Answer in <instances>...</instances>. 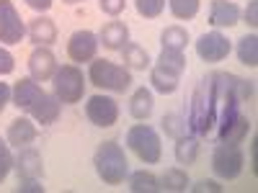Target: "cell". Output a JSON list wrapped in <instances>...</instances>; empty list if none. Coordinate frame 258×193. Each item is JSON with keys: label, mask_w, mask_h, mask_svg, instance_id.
<instances>
[{"label": "cell", "mask_w": 258, "mask_h": 193, "mask_svg": "<svg viewBox=\"0 0 258 193\" xmlns=\"http://www.w3.org/2000/svg\"><path fill=\"white\" fill-rule=\"evenodd\" d=\"M214 121H217V103H214V95H212V85L204 80V85H199L197 93H194V101H191V114H188V129L194 134H209Z\"/></svg>", "instance_id": "obj_1"}, {"label": "cell", "mask_w": 258, "mask_h": 193, "mask_svg": "<svg viewBox=\"0 0 258 193\" xmlns=\"http://www.w3.org/2000/svg\"><path fill=\"white\" fill-rule=\"evenodd\" d=\"M96 170H98L103 183H109V185L124 183V178L129 173V162H126L124 149L116 142H103L96 152Z\"/></svg>", "instance_id": "obj_2"}, {"label": "cell", "mask_w": 258, "mask_h": 193, "mask_svg": "<svg viewBox=\"0 0 258 193\" xmlns=\"http://www.w3.org/2000/svg\"><path fill=\"white\" fill-rule=\"evenodd\" d=\"M126 147L145 162V165H158L163 157V147H160V137L153 126L147 124H137L126 132Z\"/></svg>", "instance_id": "obj_3"}, {"label": "cell", "mask_w": 258, "mask_h": 193, "mask_svg": "<svg viewBox=\"0 0 258 193\" xmlns=\"http://www.w3.org/2000/svg\"><path fill=\"white\" fill-rule=\"evenodd\" d=\"M88 77L96 88L103 90H114V93H124L129 85H132V75L121 64H114L109 59H91V70Z\"/></svg>", "instance_id": "obj_4"}, {"label": "cell", "mask_w": 258, "mask_h": 193, "mask_svg": "<svg viewBox=\"0 0 258 193\" xmlns=\"http://www.w3.org/2000/svg\"><path fill=\"white\" fill-rule=\"evenodd\" d=\"M52 77H54V95L59 98V103H78L83 98L85 80L75 64H62L54 70Z\"/></svg>", "instance_id": "obj_5"}, {"label": "cell", "mask_w": 258, "mask_h": 193, "mask_svg": "<svg viewBox=\"0 0 258 193\" xmlns=\"http://www.w3.org/2000/svg\"><path fill=\"white\" fill-rule=\"evenodd\" d=\"M243 152H240V147L238 144H225L220 142L217 147H214V155H212V167H214V173H217L220 178L225 180H232V178H238L243 173Z\"/></svg>", "instance_id": "obj_6"}, {"label": "cell", "mask_w": 258, "mask_h": 193, "mask_svg": "<svg viewBox=\"0 0 258 193\" xmlns=\"http://www.w3.org/2000/svg\"><path fill=\"white\" fill-rule=\"evenodd\" d=\"M26 34V26L21 21L16 6L11 0H0V41L3 44H18Z\"/></svg>", "instance_id": "obj_7"}, {"label": "cell", "mask_w": 258, "mask_h": 193, "mask_svg": "<svg viewBox=\"0 0 258 193\" xmlns=\"http://www.w3.org/2000/svg\"><path fill=\"white\" fill-rule=\"evenodd\" d=\"M85 114H88L91 124H96L101 129H109L119 119V106L109 95H91L88 103H85Z\"/></svg>", "instance_id": "obj_8"}, {"label": "cell", "mask_w": 258, "mask_h": 193, "mask_svg": "<svg viewBox=\"0 0 258 193\" xmlns=\"http://www.w3.org/2000/svg\"><path fill=\"white\" fill-rule=\"evenodd\" d=\"M197 54L204 59V62H222L227 54H230V41L227 36H222L220 31H212V34H204L199 41H197Z\"/></svg>", "instance_id": "obj_9"}, {"label": "cell", "mask_w": 258, "mask_h": 193, "mask_svg": "<svg viewBox=\"0 0 258 193\" xmlns=\"http://www.w3.org/2000/svg\"><path fill=\"white\" fill-rule=\"evenodd\" d=\"M98 49V39L93 31H75L68 41V54L73 62H91Z\"/></svg>", "instance_id": "obj_10"}, {"label": "cell", "mask_w": 258, "mask_h": 193, "mask_svg": "<svg viewBox=\"0 0 258 193\" xmlns=\"http://www.w3.org/2000/svg\"><path fill=\"white\" fill-rule=\"evenodd\" d=\"M29 70H31V77L34 80H49L57 70V62H54V54L47 49V47H36L29 57Z\"/></svg>", "instance_id": "obj_11"}, {"label": "cell", "mask_w": 258, "mask_h": 193, "mask_svg": "<svg viewBox=\"0 0 258 193\" xmlns=\"http://www.w3.org/2000/svg\"><path fill=\"white\" fill-rule=\"evenodd\" d=\"M41 95H44V90L39 88V82L34 77H21L16 82V88H13V103L18 106V109H24V111H31L34 103Z\"/></svg>", "instance_id": "obj_12"}, {"label": "cell", "mask_w": 258, "mask_h": 193, "mask_svg": "<svg viewBox=\"0 0 258 193\" xmlns=\"http://www.w3.org/2000/svg\"><path fill=\"white\" fill-rule=\"evenodd\" d=\"M240 21V8L232 3V0H214L212 3V11H209V24L212 26H217V29H222V26H235Z\"/></svg>", "instance_id": "obj_13"}, {"label": "cell", "mask_w": 258, "mask_h": 193, "mask_svg": "<svg viewBox=\"0 0 258 193\" xmlns=\"http://www.w3.org/2000/svg\"><path fill=\"white\" fill-rule=\"evenodd\" d=\"M29 39L36 47H49L57 39V26L52 18H34L29 24Z\"/></svg>", "instance_id": "obj_14"}, {"label": "cell", "mask_w": 258, "mask_h": 193, "mask_svg": "<svg viewBox=\"0 0 258 193\" xmlns=\"http://www.w3.org/2000/svg\"><path fill=\"white\" fill-rule=\"evenodd\" d=\"M41 126H49V124H54L57 121V116H59V98L57 95H41L36 103H34V109L29 111Z\"/></svg>", "instance_id": "obj_15"}, {"label": "cell", "mask_w": 258, "mask_h": 193, "mask_svg": "<svg viewBox=\"0 0 258 193\" xmlns=\"http://www.w3.org/2000/svg\"><path fill=\"white\" fill-rule=\"evenodd\" d=\"M16 170L21 178H39L44 173V165H41V155L36 149H21V155L16 157Z\"/></svg>", "instance_id": "obj_16"}, {"label": "cell", "mask_w": 258, "mask_h": 193, "mask_svg": "<svg viewBox=\"0 0 258 193\" xmlns=\"http://www.w3.org/2000/svg\"><path fill=\"white\" fill-rule=\"evenodd\" d=\"M101 44L106 49H121L126 41H129V29L124 24H119V21H111V24H106L98 34Z\"/></svg>", "instance_id": "obj_17"}, {"label": "cell", "mask_w": 258, "mask_h": 193, "mask_svg": "<svg viewBox=\"0 0 258 193\" xmlns=\"http://www.w3.org/2000/svg\"><path fill=\"white\" fill-rule=\"evenodd\" d=\"M36 139V126L29 119H16L8 126V142L16 147H26Z\"/></svg>", "instance_id": "obj_18"}, {"label": "cell", "mask_w": 258, "mask_h": 193, "mask_svg": "<svg viewBox=\"0 0 258 193\" xmlns=\"http://www.w3.org/2000/svg\"><path fill=\"white\" fill-rule=\"evenodd\" d=\"M129 114H132L135 119H140V121L153 114V93H150L147 88H137L132 93V98H129Z\"/></svg>", "instance_id": "obj_19"}, {"label": "cell", "mask_w": 258, "mask_h": 193, "mask_svg": "<svg viewBox=\"0 0 258 193\" xmlns=\"http://www.w3.org/2000/svg\"><path fill=\"white\" fill-rule=\"evenodd\" d=\"M150 82H153V88L158 93L168 95V93H173L178 88V72H170V70H165V67L158 64V67L150 72Z\"/></svg>", "instance_id": "obj_20"}, {"label": "cell", "mask_w": 258, "mask_h": 193, "mask_svg": "<svg viewBox=\"0 0 258 193\" xmlns=\"http://www.w3.org/2000/svg\"><path fill=\"white\" fill-rule=\"evenodd\" d=\"M238 59L248 67H255L258 64V36L250 34V36H243L238 41Z\"/></svg>", "instance_id": "obj_21"}, {"label": "cell", "mask_w": 258, "mask_h": 193, "mask_svg": "<svg viewBox=\"0 0 258 193\" xmlns=\"http://www.w3.org/2000/svg\"><path fill=\"white\" fill-rule=\"evenodd\" d=\"M160 39H163V49H173V52H183L188 44V34L181 26H168Z\"/></svg>", "instance_id": "obj_22"}, {"label": "cell", "mask_w": 258, "mask_h": 193, "mask_svg": "<svg viewBox=\"0 0 258 193\" xmlns=\"http://www.w3.org/2000/svg\"><path fill=\"white\" fill-rule=\"evenodd\" d=\"M158 185H160L163 190H186V185H188V175L183 173V170H178V167H168L165 173L160 175Z\"/></svg>", "instance_id": "obj_23"}, {"label": "cell", "mask_w": 258, "mask_h": 193, "mask_svg": "<svg viewBox=\"0 0 258 193\" xmlns=\"http://www.w3.org/2000/svg\"><path fill=\"white\" fill-rule=\"evenodd\" d=\"M199 155V142L194 137H178V144H176V160L181 165H194Z\"/></svg>", "instance_id": "obj_24"}, {"label": "cell", "mask_w": 258, "mask_h": 193, "mask_svg": "<svg viewBox=\"0 0 258 193\" xmlns=\"http://www.w3.org/2000/svg\"><path fill=\"white\" fill-rule=\"evenodd\" d=\"M129 188H132L135 193H155L160 185H158V178L153 173L140 170V173H135L132 178H129Z\"/></svg>", "instance_id": "obj_25"}, {"label": "cell", "mask_w": 258, "mask_h": 193, "mask_svg": "<svg viewBox=\"0 0 258 193\" xmlns=\"http://www.w3.org/2000/svg\"><path fill=\"white\" fill-rule=\"evenodd\" d=\"M121 52H124V62H126L132 70H145L147 64H150L147 52H145L142 47H137V44H124Z\"/></svg>", "instance_id": "obj_26"}, {"label": "cell", "mask_w": 258, "mask_h": 193, "mask_svg": "<svg viewBox=\"0 0 258 193\" xmlns=\"http://www.w3.org/2000/svg\"><path fill=\"white\" fill-rule=\"evenodd\" d=\"M168 3H170V13H173L176 18H181V21H191L194 16L199 13L202 0H168Z\"/></svg>", "instance_id": "obj_27"}, {"label": "cell", "mask_w": 258, "mask_h": 193, "mask_svg": "<svg viewBox=\"0 0 258 193\" xmlns=\"http://www.w3.org/2000/svg\"><path fill=\"white\" fill-rule=\"evenodd\" d=\"M160 67H165V70H170V72H183L186 70V57H183V52H173V49H163V54H160Z\"/></svg>", "instance_id": "obj_28"}, {"label": "cell", "mask_w": 258, "mask_h": 193, "mask_svg": "<svg viewBox=\"0 0 258 193\" xmlns=\"http://www.w3.org/2000/svg\"><path fill=\"white\" fill-rule=\"evenodd\" d=\"M137 6V13L145 16V18H158L165 8V0H135Z\"/></svg>", "instance_id": "obj_29"}, {"label": "cell", "mask_w": 258, "mask_h": 193, "mask_svg": "<svg viewBox=\"0 0 258 193\" xmlns=\"http://www.w3.org/2000/svg\"><path fill=\"white\" fill-rule=\"evenodd\" d=\"M163 129H165V134L176 137V139L186 134V124H183V119H181V116H173V114L163 119Z\"/></svg>", "instance_id": "obj_30"}, {"label": "cell", "mask_w": 258, "mask_h": 193, "mask_svg": "<svg viewBox=\"0 0 258 193\" xmlns=\"http://www.w3.org/2000/svg\"><path fill=\"white\" fill-rule=\"evenodd\" d=\"M11 167H13L11 149H8V144L3 139H0V180H6V175L11 173Z\"/></svg>", "instance_id": "obj_31"}, {"label": "cell", "mask_w": 258, "mask_h": 193, "mask_svg": "<svg viewBox=\"0 0 258 193\" xmlns=\"http://www.w3.org/2000/svg\"><path fill=\"white\" fill-rule=\"evenodd\" d=\"M98 3H101V11L106 16H119L126 8V0H98Z\"/></svg>", "instance_id": "obj_32"}, {"label": "cell", "mask_w": 258, "mask_h": 193, "mask_svg": "<svg viewBox=\"0 0 258 193\" xmlns=\"http://www.w3.org/2000/svg\"><path fill=\"white\" fill-rule=\"evenodd\" d=\"M13 70H16V59H13V54H11L8 49L0 47V75H11Z\"/></svg>", "instance_id": "obj_33"}, {"label": "cell", "mask_w": 258, "mask_h": 193, "mask_svg": "<svg viewBox=\"0 0 258 193\" xmlns=\"http://www.w3.org/2000/svg\"><path fill=\"white\" fill-rule=\"evenodd\" d=\"M245 24L248 26H258V0H250L248 8H245Z\"/></svg>", "instance_id": "obj_34"}, {"label": "cell", "mask_w": 258, "mask_h": 193, "mask_svg": "<svg viewBox=\"0 0 258 193\" xmlns=\"http://www.w3.org/2000/svg\"><path fill=\"white\" fill-rule=\"evenodd\" d=\"M18 193H44V185H39L34 178H24V183L18 185Z\"/></svg>", "instance_id": "obj_35"}, {"label": "cell", "mask_w": 258, "mask_h": 193, "mask_svg": "<svg viewBox=\"0 0 258 193\" xmlns=\"http://www.w3.org/2000/svg\"><path fill=\"white\" fill-rule=\"evenodd\" d=\"M8 101H11V88L6 82H0V114L6 111V106H8Z\"/></svg>", "instance_id": "obj_36"}, {"label": "cell", "mask_w": 258, "mask_h": 193, "mask_svg": "<svg viewBox=\"0 0 258 193\" xmlns=\"http://www.w3.org/2000/svg\"><path fill=\"white\" fill-rule=\"evenodd\" d=\"M26 6L34 11H49L52 8V0H26Z\"/></svg>", "instance_id": "obj_37"}, {"label": "cell", "mask_w": 258, "mask_h": 193, "mask_svg": "<svg viewBox=\"0 0 258 193\" xmlns=\"http://www.w3.org/2000/svg\"><path fill=\"white\" fill-rule=\"evenodd\" d=\"M194 190H212V193H217V190H220V185L214 183V180H202L199 185H194Z\"/></svg>", "instance_id": "obj_38"}, {"label": "cell", "mask_w": 258, "mask_h": 193, "mask_svg": "<svg viewBox=\"0 0 258 193\" xmlns=\"http://www.w3.org/2000/svg\"><path fill=\"white\" fill-rule=\"evenodd\" d=\"M64 3H68V6H75V3H80V0H64Z\"/></svg>", "instance_id": "obj_39"}]
</instances>
